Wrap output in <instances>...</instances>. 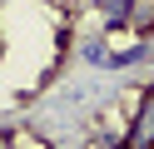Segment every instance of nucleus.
Returning a JSON list of instances; mask_svg holds the SVG:
<instances>
[{
	"instance_id": "1",
	"label": "nucleus",
	"mask_w": 154,
	"mask_h": 149,
	"mask_svg": "<svg viewBox=\"0 0 154 149\" xmlns=\"http://www.w3.org/2000/svg\"><path fill=\"white\" fill-rule=\"evenodd\" d=\"M124 149H154V89H144V104L124 129Z\"/></svg>"
},
{
	"instance_id": "2",
	"label": "nucleus",
	"mask_w": 154,
	"mask_h": 149,
	"mask_svg": "<svg viewBox=\"0 0 154 149\" xmlns=\"http://www.w3.org/2000/svg\"><path fill=\"white\" fill-rule=\"evenodd\" d=\"M139 60H154V45H149V35H139L129 50H109V55H104V70H134Z\"/></svg>"
},
{
	"instance_id": "3",
	"label": "nucleus",
	"mask_w": 154,
	"mask_h": 149,
	"mask_svg": "<svg viewBox=\"0 0 154 149\" xmlns=\"http://www.w3.org/2000/svg\"><path fill=\"white\" fill-rule=\"evenodd\" d=\"M100 25L104 30H124V20H129V0H100Z\"/></svg>"
},
{
	"instance_id": "4",
	"label": "nucleus",
	"mask_w": 154,
	"mask_h": 149,
	"mask_svg": "<svg viewBox=\"0 0 154 149\" xmlns=\"http://www.w3.org/2000/svg\"><path fill=\"white\" fill-rule=\"evenodd\" d=\"M129 30H139V35H149L154 30V0H129V20H124Z\"/></svg>"
},
{
	"instance_id": "5",
	"label": "nucleus",
	"mask_w": 154,
	"mask_h": 149,
	"mask_svg": "<svg viewBox=\"0 0 154 149\" xmlns=\"http://www.w3.org/2000/svg\"><path fill=\"white\" fill-rule=\"evenodd\" d=\"M104 55H109V45H104L100 35H90V40H80V60H85V65H94V70H104Z\"/></svg>"
},
{
	"instance_id": "6",
	"label": "nucleus",
	"mask_w": 154,
	"mask_h": 149,
	"mask_svg": "<svg viewBox=\"0 0 154 149\" xmlns=\"http://www.w3.org/2000/svg\"><path fill=\"white\" fill-rule=\"evenodd\" d=\"M94 149H124V134H100V139H94Z\"/></svg>"
},
{
	"instance_id": "7",
	"label": "nucleus",
	"mask_w": 154,
	"mask_h": 149,
	"mask_svg": "<svg viewBox=\"0 0 154 149\" xmlns=\"http://www.w3.org/2000/svg\"><path fill=\"white\" fill-rule=\"evenodd\" d=\"M10 149H30V144H25V134H20V139H15V144H10Z\"/></svg>"
},
{
	"instance_id": "8",
	"label": "nucleus",
	"mask_w": 154,
	"mask_h": 149,
	"mask_svg": "<svg viewBox=\"0 0 154 149\" xmlns=\"http://www.w3.org/2000/svg\"><path fill=\"white\" fill-rule=\"evenodd\" d=\"M0 60H5V35H0Z\"/></svg>"
}]
</instances>
